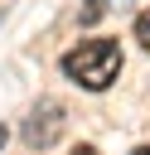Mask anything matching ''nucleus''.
<instances>
[{
	"label": "nucleus",
	"mask_w": 150,
	"mask_h": 155,
	"mask_svg": "<svg viewBox=\"0 0 150 155\" xmlns=\"http://www.w3.org/2000/svg\"><path fill=\"white\" fill-rule=\"evenodd\" d=\"M63 73H68L77 87L102 92V87H111L116 73H121V44H116V39H82L77 48L63 53Z\"/></svg>",
	"instance_id": "nucleus-1"
},
{
	"label": "nucleus",
	"mask_w": 150,
	"mask_h": 155,
	"mask_svg": "<svg viewBox=\"0 0 150 155\" xmlns=\"http://www.w3.org/2000/svg\"><path fill=\"white\" fill-rule=\"evenodd\" d=\"M68 131V116H63V102H53V97H44L29 116H24V145L29 150H48V145H58V136Z\"/></svg>",
	"instance_id": "nucleus-2"
},
{
	"label": "nucleus",
	"mask_w": 150,
	"mask_h": 155,
	"mask_svg": "<svg viewBox=\"0 0 150 155\" xmlns=\"http://www.w3.org/2000/svg\"><path fill=\"white\" fill-rule=\"evenodd\" d=\"M135 39H140V48L150 53V10H145V15L135 19Z\"/></svg>",
	"instance_id": "nucleus-3"
},
{
	"label": "nucleus",
	"mask_w": 150,
	"mask_h": 155,
	"mask_svg": "<svg viewBox=\"0 0 150 155\" xmlns=\"http://www.w3.org/2000/svg\"><path fill=\"white\" fill-rule=\"evenodd\" d=\"M102 5H106V0H87V10H82V15H87V19H97V15H102Z\"/></svg>",
	"instance_id": "nucleus-4"
},
{
	"label": "nucleus",
	"mask_w": 150,
	"mask_h": 155,
	"mask_svg": "<svg viewBox=\"0 0 150 155\" xmlns=\"http://www.w3.org/2000/svg\"><path fill=\"white\" fill-rule=\"evenodd\" d=\"M73 155H97V150H92V145H77V150H73Z\"/></svg>",
	"instance_id": "nucleus-5"
},
{
	"label": "nucleus",
	"mask_w": 150,
	"mask_h": 155,
	"mask_svg": "<svg viewBox=\"0 0 150 155\" xmlns=\"http://www.w3.org/2000/svg\"><path fill=\"white\" fill-rule=\"evenodd\" d=\"M0 150H5V126H0Z\"/></svg>",
	"instance_id": "nucleus-6"
},
{
	"label": "nucleus",
	"mask_w": 150,
	"mask_h": 155,
	"mask_svg": "<svg viewBox=\"0 0 150 155\" xmlns=\"http://www.w3.org/2000/svg\"><path fill=\"white\" fill-rule=\"evenodd\" d=\"M135 155H150V145H140V150H135Z\"/></svg>",
	"instance_id": "nucleus-7"
}]
</instances>
